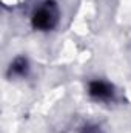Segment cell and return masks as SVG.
Segmentation results:
<instances>
[{"label":"cell","mask_w":131,"mask_h":133,"mask_svg":"<svg viewBox=\"0 0 131 133\" xmlns=\"http://www.w3.org/2000/svg\"><path fill=\"white\" fill-rule=\"evenodd\" d=\"M59 22V9L54 2H45L33 16V26L40 31H48Z\"/></svg>","instance_id":"6da1fadb"},{"label":"cell","mask_w":131,"mask_h":133,"mask_svg":"<svg viewBox=\"0 0 131 133\" xmlns=\"http://www.w3.org/2000/svg\"><path fill=\"white\" fill-rule=\"evenodd\" d=\"M90 95L94 99L106 101L110 98H113V87L108 82H103V81H93L90 84Z\"/></svg>","instance_id":"7a4b0ae2"},{"label":"cell","mask_w":131,"mask_h":133,"mask_svg":"<svg viewBox=\"0 0 131 133\" xmlns=\"http://www.w3.org/2000/svg\"><path fill=\"white\" fill-rule=\"evenodd\" d=\"M26 70H28V62H26V59L25 57H17L12 64H11V71L12 73H16V74H25L26 73Z\"/></svg>","instance_id":"3957f363"},{"label":"cell","mask_w":131,"mask_h":133,"mask_svg":"<svg viewBox=\"0 0 131 133\" xmlns=\"http://www.w3.org/2000/svg\"><path fill=\"white\" fill-rule=\"evenodd\" d=\"M82 133H103L99 127H85Z\"/></svg>","instance_id":"277c9868"}]
</instances>
